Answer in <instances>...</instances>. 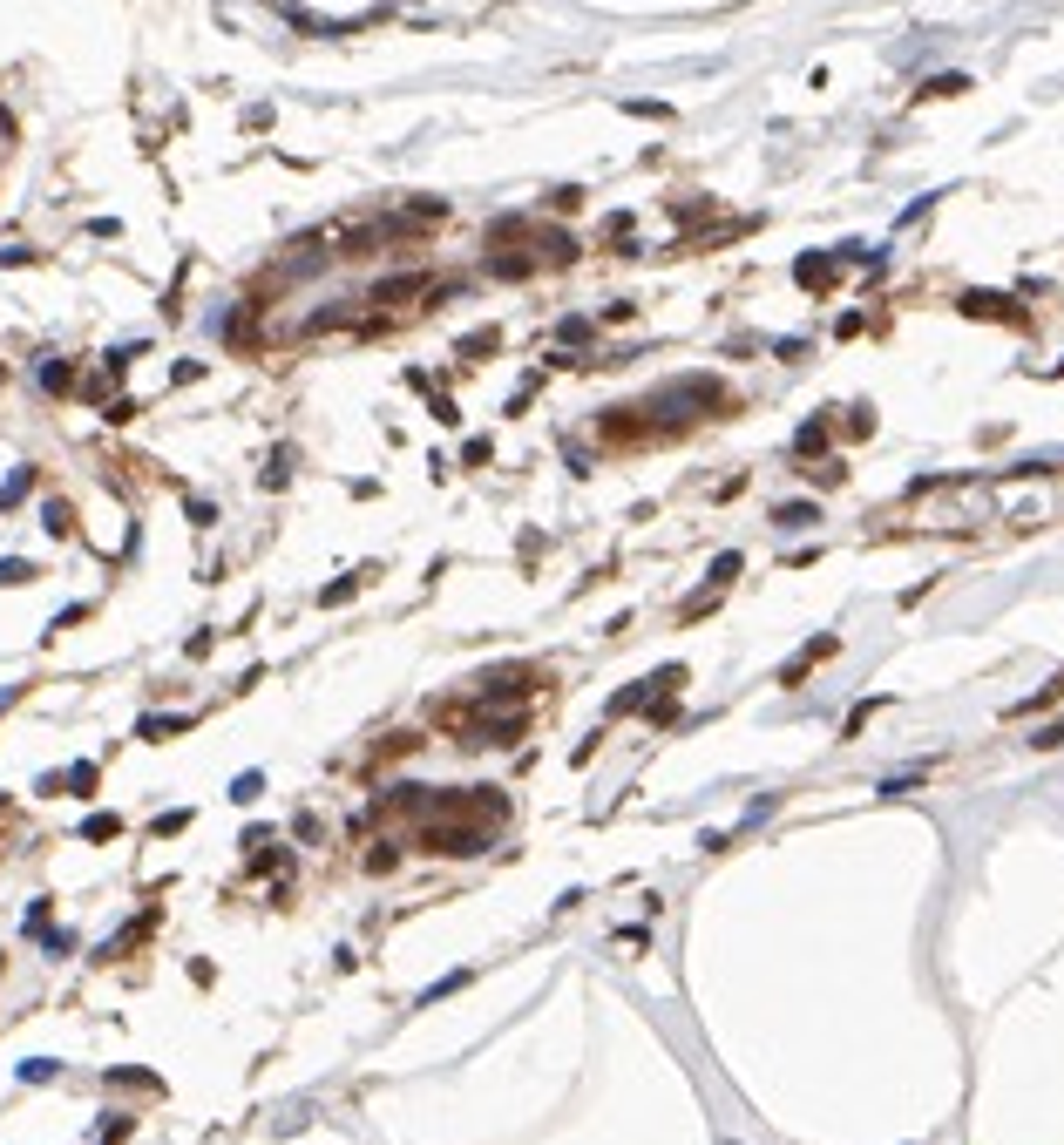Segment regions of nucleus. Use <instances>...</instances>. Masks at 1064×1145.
<instances>
[{
    "label": "nucleus",
    "mask_w": 1064,
    "mask_h": 1145,
    "mask_svg": "<svg viewBox=\"0 0 1064 1145\" xmlns=\"http://www.w3.org/2000/svg\"><path fill=\"white\" fill-rule=\"evenodd\" d=\"M28 577H34L28 563H0V583H28Z\"/></svg>",
    "instance_id": "f257e3e1"
}]
</instances>
